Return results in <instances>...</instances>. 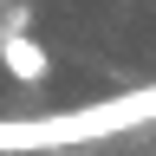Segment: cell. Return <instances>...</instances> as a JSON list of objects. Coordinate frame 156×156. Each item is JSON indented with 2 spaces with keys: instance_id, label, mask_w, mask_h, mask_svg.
Masks as SVG:
<instances>
[{
  "instance_id": "1",
  "label": "cell",
  "mask_w": 156,
  "mask_h": 156,
  "mask_svg": "<svg viewBox=\"0 0 156 156\" xmlns=\"http://www.w3.org/2000/svg\"><path fill=\"white\" fill-rule=\"evenodd\" d=\"M156 124V85L111 91L91 104H65L46 117H0V156H33V150H65V143H98V136H124Z\"/></svg>"
},
{
  "instance_id": "2",
  "label": "cell",
  "mask_w": 156,
  "mask_h": 156,
  "mask_svg": "<svg viewBox=\"0 0 156 156\" xmlns=\"http://www.w3.org/2000/svg\"><path fill=\"white\" fill-rule=\"evenodd\" d=\"M0 65H7V78H20V85H46L52 78V58H46V46H39L33 33H0Z\"/></svg>"
}]
</instances>
